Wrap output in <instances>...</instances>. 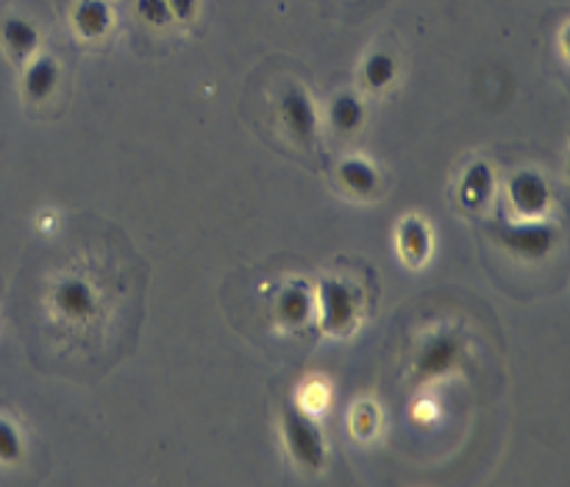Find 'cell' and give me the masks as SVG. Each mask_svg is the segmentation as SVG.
<instances>
[{
  "mask_svg": "<svg viewBox=\"0 0 570 487\" xmlns=\"http://www.w3.org/2000/svg\"><path fill=\"white\" fill-rule=\"evenodd\" d=\"M126 273L111 271L104 254L72 251V260L50 276L45 290V315L50 327L72 343V351L98 354L100 340L111 332L126 304Z\"/></svg>",
  "mask_w": 570,
  "mask_h": 487,
  "instance_id": "cell-1",
  "label": "cell"
},
{
  "mask_svg": "<svg viewBox=\"0 0 570 487\" xmlns=\"http://www.w3.org/2000/svg\"><path fill=\"white\" fill-rule=\"evenodd\" d=\"M315 299L323 332L334 334V338H343V334L354 332V327L360 323L362 304V295L356 284L337 276H328L317 284Z\"/></svg>",
  "mask_w": 570,
  "mask_h": 487,
  "instance_id": "cell-2",
  "label": "cell"
},
{
  "mask_svg": "<svg viewBox=\"0 0 570 487\" xmlns=\"http://www.w3.org/2000/svg\"><path fill=\"white\" fill-rule=\"evenodd\" d=\"M278 126H282L284 137L295 143L298 148L312 150L317 145V132H321V117H317V106L306 87L301 84H289L282 95H278L276 106Z\"/></svg>",
  "mask_w": 570,
  "mask_h": 487,
  "instance_id": "cell-3",
  "label": "cell"
},
{
  "mask_svg": "<svg viewBox=\"0 0 570 487\" xmlns=\"http://www.w3.org/2000/svg\"><path fill=\"white\" fill-rule=\"evenodd\" d=\"M495 240L501 243V249L510 251L515 260L523 262H540L557 249L560 243V228L554 223H546L540 217H529V221H515V223H501L495 228Z\"/></svg>",
  "mask_w": 570,
  "mask_h": 487,
  "instance_id": "cell-4",
  "label": "cell"
},
{
  "mask_svg": "<svg viewBox=\"0 0 570 487\" xmlns=\"http://www.w3.org/2000/svg\"><path fill=\"white\" fill-rule=\"evenodd\" d=\"M282 429L289 457L301 468H306V471H321L326 466V440H323L321 427L312 421V416L304 407H284Z\"/></svg>",
  "mask_w": 570,
  "mask_h": 487,
  "instance_id": "cell-5",
  "label": "cell"
},
{
  "mask_svg": "<svg viewBox=\"0 0 570 487\" xmlns=\"http://www.w3.org/2000/svg\"><path fill=\"white\" fill-rule=\"evenodd\" d=\"M462 362V340L454 332H432L421 343L412 360V382L429 384L449 377Z\"/></svg>",
  "mask_w": 570,
  "mask_h": 487,
  "instance_id": "cell-6",
  "label": "cell"
},
{
  "mask_svg": "<svg viewBox=\"0 0 570 487\" xmlns=\"http://www.w3.org/2000/svg\"><path fill=\"white\" fill-rule=\"evenodd\" d=\"M507 198H510L512 212L523 221L529 217H543L551 206V187L546 176L532 167H523L507 184Z\"/></svg>",
  "mask_w": 570,
  "mask_h": 487,
  "instance_id": "cell-7",
  "label": "cell"
},
{
  "mask_svg": "<svg viewBox=\"0 0 570 487\" xmlns=\"http://www.w3.org/2000/svg\"><path fill=\"white\" fill-rule=\"evenodd\" d=\"M273 318L284 329H304L312 318H317L315 290L304 279L282 284L273 295Z\"/></svg>",
  "mask_w": 570,
  "mask_h": 487,
  "instance_id": "cell-8",
  "label": "cell"
},
{
  "mask_svg": "<svg viewBox=\"0 0 570 487\" xmlns=\"http://www.w3.org/2000/svg\"><path fill=\"white\" fill-rule=\"evenodd\" d=\"M61 81V67L53 56H31L22 72V95L31 104H45Z\"/></svg>",
  "mask_w": 570,
  "mask_h": 487,
  "instance_id": "cell-9",
  "label": "cell"
},
{
  "mask_svg": "<svg viewBox=\"0 0 570 487\" xmlns=\"http://www.w3.org/2000/svg\"><path fill=\"white\" fill-rule=\"evenodd\" d=\"M395 243H399V254L406 265L421 267L423 262L432 256V228H429V223L421 221V217H404L399 232H395Z\"/></svg>",
  "mask_w": 570,
  "mask_h": 487,
  "instance_id": "cell-10",
  "label": "cell"
},
{
  "mask_svg": "<svg viewBox=\"0 0 570 487\" xmlns=\"http://www.w3.org/2000/svg\"><path fill=\"white\" fill-rule=\"evenodd\" d=\"M115 26V11L109 0H78L72 6V28L83 42H98Z\"/></svg>",
  "mask_w": 570,
  "mask_h": 487,
  "instance_id": "cell-11",
  "label": "cell"
},
{
  "mask_svg": "<svg viewBox=\"0 0 570 487\" xmlns=\"http://www.w3.org/2000/svg\"><path fill=\"white\" fill-rule=\"evenodd\" d=\"M337 176L340 184H343L351 195H356V198H371L379 189V184H382L376 165H373L371 159H365V156H348V159L340 162Z\"/></svg>",
  "mask_w": 570,
  "mask_h": 487,
  "instance_id": "cell-12",
  "label": "cell"
},
{
  "mask_svg": "<svg viewBox=\"0 0 570 487\" xmlns=\"http://www.w3.org/2000/svg\"><path fill=\"white\" fill-rule=\"evenodd\" d=\"M495 189V173L490 167V162L476 159L473 165H468V171L460 178V201L468 210H479V206L488 204L493 198Z\"/></svg>",
  "mask_w": 570,
  "mask_h": 487,
  "instance_id": "cell-13",
  "label": "cell"
},
{
  "mask_svg": "<svg viewBox=\"0 0 570 487\" xmlns=\"http://www.w3.org/2000/svg\"><path fill=\"white\" fill-rule=\"evenodd\" d=\"M0 39L17 61H28L39 50V28L26 17H6L0 26Z\"/></svg>",
  "mask_w": 570,
  "mask_h": 487,
  "instance_id": "cell-14",
  "label": "cell"
},
{
  "mask_svg": "<svg viewBox=\"0 0 570 487\" xmlns=\"http://www.w3.org/2000/svg\"><path fill=\"white\" fill-rule=\"evenodd\" d=\"M328 123L337 134H356L365 123V104H362L360 95L354 92H340L334 95L332 106H328Z\"/></svg>",
  "mask_w": 570,
  "mask_h": 487,
  "instance_id": "cell-15",
  "label": "cell"
},
{
  "mask_svg": "<svg viewBox=\"0 0 570 487\" xmlns=\"http://www.w3.org/2000/svg\"><path fill=\"white\" fill-rule=\"evenodd\" d=\"M395 76H399V65H395V59L387 50H373V53H367L365 61H362V81H365V87L373 89V92L387 89L390 84L395 81Z\"/></svg>",
  "mask_w": 570,
  "mask_h": 487,
  "instance_id": "cell-16",
  "label": "cell"
},
{
  "mask_svg": "<svg viewBox=\"0 0 570 487\" xmlns=\"http://www.w3.org/2000/svg\"><path fill=\"white\" fill-rule=\"evenodd\" d=\"M22 455H26V444H22L20 429L9 418H0V466H14L22 460Z\"/></svg>",
  "mask_w": 570,
  "mask_h": 487,
  "instance_id": "cell-17",
  "label": "cell"
},
{
  "mask_svg": "<svg viewBox=\"0 0 570 487\" xmlns=\"http://www.w3.org/2000/svg\"><path fill=\"white\" fill-rule=\"evenodd\" d=\"M134 9H137V17L142 22H148V26H170L173 22V11L170 6H167V0H137L134 3Z\"/></svg>",
  "mask_w": 570,
  "mask_h": 487,
  "instance_id": "cell-18",
  "label": "cell"
},
{
  "mask_svg": "<svg viewBox=\"0 0 570 487\" xmlns=\"http://www.w3.org/2000/svg\"><path fill=\"white\" fill-rule=\"evenodd\" d=\"M167 6H170V11H173V20L189 22V20H195V14H198L200 0H167Z\"/></svg>",
  "mask_w": 570,
  "mask_h": 487,
  "instance_id": "cell-19",
  "label": "cell"
}]
</instances>
